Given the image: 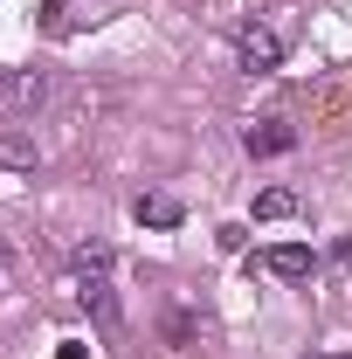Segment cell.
<instances>
[{"label":"cell","mask_w":352,"mask_h":359,"mask_svg":"<svg viewBox=\"0 0 352 359\" xmlns=\"http://www.w3.org/2000/svg\"><path fill=\"white\" fill-rule=\"evenodd\" d=\"M283 55H290V35H283L276 21L256 14V21H242V28H235V62H242L249 76H276V69H283Z\"/></svg>","instance_id":"1"},{"label":"cell","mask_w":352,"mask_h":359,"mask_svg":"<svg viewBox=\"0 0 352 359\" xmlns=\"http://www.w3.org/2000/svg\"><path fill=\"white\" fill-rule=\"evenodd\" d=\"M242 152L249 159H283V152H297V125L290 118H256V125H242Z\"/></svg>","instance_id":"2"},{"label":"cell","mask_w":352,"mask_h":359,"mask_svg":"<svg viewBox=\"0 0 352 359\" xmlns=\"http://www.w3.org/2000/svg\"><path fill=\"white\" fill-rule=\"evenodd\" d=\"M256 269L283 276V283H304L311 269H318V249H311V242H276V249H263V256H256Z\"/></svg>","instance_id":"3"},{"label":"cell","mask_w":352,"mask_h":359,"mask_svg":"<svg viewBox=\"0 0 352 359\" xmlns=\"http://www.w3.org/2000/svg\"><path fill=\"white\" fill-rule=\"evenodd\" d=\"M76 297H83V311L111 332L118 325V297H111V276H76Z\"/></svg>","instance_id":"4"},{"label":"cell","mask_w":352,"mask_h":359,"mask_svg":"<svg viewBox=\"0 0 352 359\" xmlns=\"http://www.w3.org/2000/svg\"><path fill=\"white\" fill-rule=\"evenodd\" d=\"M132 215H138V228H180V222H187V208H180L173 194H138Z\"/></svg>","instance_id":"5"},{"label":"cell","mask_w":352,"mask_h":359,"mask_svg":"<svg viewBox=\"0 0 352 359\" xmlns=\"http://www.w3.org/2000/svg\"><path fill=\"white\" fill-rule=\"evenodd\" d=\"M283 215H297V187H263L256 194V222H283Z\"/></svg>","instance_id":"6"},{"label":"cell","mask_w":352,"mask_h":359,"mask_svg":"<svg viewBox=\"0 0 352 359\" xmlns=\"http://www.w3.org/2000/svg\"><path fill=\"white\" fill-rule=\"evenodd\" d=\"M69 269H76V276H111V242H76Z\"/></svg>","instance_id":"7"},{"label":"cell","mask_w":352,"mask_h":359,"mask_svg":"<svg viewBox=\"0 0 352 359\" xmlns=\"http://www.w3.org/2000/svg\"><path fill=\"white\" fill-rule=\"evenodd\" d=\"M0 166L28 173V166H35V138H28V132H0Z\"/></svg>","instance_id":"8"},{"label":"cell","mask_w":352,"mask_h":359,"mask_svg":"<svg viewBox=\"0 0 352 359\" xmlns=\"http://www.w3.org/2000/svg\"><path fill=\"white\" fill-rule=\"evenodd\" d=\"M7 97H14V104H42V97H48L42 69H35V76H7Z\"/></svg>","instance_id":"9"},{"label":"cell","mask_w":352,"mask_h":359,"mask_svg":"<svg viewBox=\"0 0 352 359\" xmlns=\"http://www.w3.org/2000/svg\"><path fill=\"white\" fill-rule=\"evenodd\" d=\"M42 28H48V35H62V28H69V21H62V0H42Z\"/></svg>","instance_id":"10"},{"label":"cell","mask_w":352,"mask_h":359,"mask_svg":"<svg viewBox=\"0 0 352 359\" xmlns=\"http://www.w3.org/2000/svg\"><path fill=\"white\" fill-rule=\"evenodd\" d=\"M55 359H90V353L76 346V339H69V346H55Z\"/></svg>","instance_id":"11"},{"label":"cell","mask_w":352,"mask_h":359,"mask_svg":"<svg viewBox=\"0 0 352 359\" xmlns=\"http://www.w3.org/2000/svg\"><path fill=\"white\" fill-rule=\"evenodd\" d=\"M332 359H352V353H332Z\"/></svg>","instance_id":"12"}]
</instances>
